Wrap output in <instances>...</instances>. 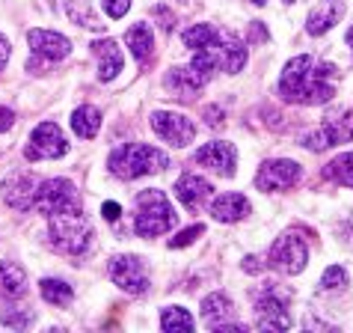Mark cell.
Here are the masks:
<instances>
[{"label": "cell", "instance_id": "20", "mask_svg": "<svg viewBox=\"0 0 353 333\" xmlns=\"http://www.w3.org/2000/svg\"><path fill=\"white\" fill-rule=\"evenodd\" d=\"M232 316H234V301L229 295H223V292H211V295L202 301V321L211 330H217L225 321H232Z\"/></svg>", "mask_w": 353, "mask_h": 333}, {"label": "cell", "instance_id": "7", "mask_svg": "<svg viewBox=\"0 0 353 333\" xmlns=\"http://www.w3.org/2000/svg\"><path fill=\"white\" fill-rule=\"evenodd\" d=\"M65 152H68V140L57 122H39L30 134V143L24 146L27 161H54L63 158Z\"/></svg>", "mask_w": 353, "mask_h": 333}, {"label": "cell", "instance_id": "19", "mask_svg": "<svg viewBox=\"0 0 353 333\" xmlns=\"http://www.w3.org/2000/svg\"><path fill=\"white\" fill-rule=\"evenodd\" d=\"M211 182L208 179H202V175H181L179 182H175V200H179L181 205H188V209H196L199 202H205L211 197Z\"/></svg>", "mask_w": 353, "mask_h": 333}, {"label": "cell", "instance_id": "40", "mask_svg": "<svg viewBox=\"0 0 353 333\" xmlns=\"http://www.w3.org/2000/svg\"><path fill=\"white\" fill-rule=\"evenodd\" d=\"M261 265H259V256H247L243 259V271H259Z\"/></svg>", "mask_w": 353, "mask_h": 333}, {"label": "cell", "instance_id": "18", "mask_svg": "<svg viewBox=\"0 0 353 333\" xmlns=\"http://www.w3.org/2000/svg\"><path fill=\"white\" fill-rule=\"evenodd\" d=\"M341 15H345V6H341V0H321L318 6H312V12L306 18L309 36H323L332 24H339Z\"/></svg>", "mask_w": 353, "mask_h": 333}, {"label": "cell", "instance_id": "32", "mask_svg": "<svg viewBox=\"0 0 353 333\" xmlns=\"http://www.w3.org/2000/svg\"><path fill=\"white\" fill-rule=\"evenodd\" d=\"M0 321H3L6 327H18V330H24V327H30V321H33V312H18V310H3V316H0Z\"/></svg>", "mask_w": 353, "mask_h": 333}, {"label": "cell", "instance_id": "13", "mask_svg": "<svg viewBox=\"0 0 353 333\" xmlns=\"http://www.w3.org/2000/svg\"><path fill=\"white\" fill-rule=\"evenodd\" d=\"M214 54H217V66L225 75H238L243 66H247V45L241 42L234 33H217L214 36Z\"/></svg>", "mask_w": 353, "mask_h": 333}, {"label": "cell", "instance_id": "24", "mask_svg": "<svg viewBox=\"0 0 353 333\" xmlns=\"http://www.w3.org/2000/svg\"><path fill=\"white\" fill-rule=\"evenodd\" d=\"M72 131L77 137H83V140H92V137L101 131V111L92 107V104L77 107V111L72 113Z\"/></svg>", "mask_w": 353, "mask_h": 333}, {"label": "cell", "instance_id": "35", "mask_svg": "<svg viewBox=\"0 0 353 333\" xmlns=\"http://www.w3.org/2000/svg\"><path fill=\"white\" fill-rule=\"evenodd\" d=\"M247 39H250V45L252 42H268V30H264V24L261 21H252L250 30H247Z\"/></svg>", "mask_w": 353, "mask_h": 333}, {"label": "cell", "instance_id": "17", "mask_svg": "<svg viewBox=\"0 0 353 333\" xmlns=\"http://www.w3.org/2000/svg\"><path fill=\"white\" fill-rule=\"evenodd\" d=\"M211 214H214V220H220V223H238L250 214V200L234 191L220 193V197H214V202H211Z\"/></svg>", "mask_w": 353, "mask_h": 333}, {"label": "cell", "instance_id": "1", "mask_svg": "<svg viewBox=\"0 0 353 333\" xmlns=\"http://www.w3.org/2000/svg\"><path fill=\"white\" fill-rule=\"evenodd\" d=\"M48 235H51V244L60 253H65V256H81L92 244V223L83 214L81 205H74V209H65V211L48 218Z\"/></svg>", "mask_w": 353, "mask_h": 333}, {"label": "cell", "instance_id": "3", "mask_svg": "<svg viewBox=\"0 0 353 333\" xmlns=\"http://www.w3.org/2000/svg\"><path fill=\"white\" fill-rule=\"evenodd\" d=\"M179 223V214L170 205L163 191H140L137 193V214H134V232L140 238H158L170 232Z\"/></svg>", "mask_w": 353, "mask_h": 333}, {"label": "cell", "instance_id": "10", "mask_svg": "<svg viewBox=\"0 0 353 333\" xmlns=\"http://www.w3.org/2000/svg\"><path fill=\"white\" fill-rule=\"evenodd\" d=\"M300 164L297 161H288V158H276V161H264L259 166V175H256V188L264 193H273V191H288L300 182Z\"/></svg>", "mask_w": 353, "mask_h": 333}, {"label": "cell", "instance_id": "25", "mask_svg": "<svg viewBox=\"0 0 353 333\" xmlns=\"http://www.w3.org/2000/svg\"><path fill=\"white\" fill-rule=\"evenodd\" d=\"M321 131L327 134L330 146H339V143H350L353 140V111H341V113H332L327 122L321 125Z\"/></svg>", "mask_w": 353, "mask_h": 333}, {"label": "cell", "instance_id": "28", "mask_svg": "<svg viewBox=\"0 0 353 333\" xmlns=\"http://www.w3.org/2000/svg\"><path fill=\"white\" fill-rule=\"evenodd\" d=\"M323 175L339 184H347V188H353V152H345L339 155V158H332L327 166H323Z\"/></svg>", "mask_w": 353, "mask_h": 333}, {"label": "cell", "instance_id": "12", "mask_svg": "<svg viewBox=\"0 0 353 333\" xmlns=\"http://www.w3.org/2000/svg\"><path fill=\"white\" fill-rule=\"evenodd\" d=\"M36 188H39V182L33 173L15 170L3 179V200H6V205H12L18 211H30L36 202Z\"/></svg>", "mask_w": 353, "mask_h": 333}, {"label": "cell", "instance_id": "21", "mask_svg": "<svg viewBox=\"0 0 353 333\" xmlns=\"http://www.w3.org/2000/svg\"><path fill=\"white\" fill-rule=\"evenodd\" d=\"M163 84H166V90L175 93V95H181V99H193V95L205 86L202 77L196 75L190 66H175V68H170Z\"/></svg>", "mask_w": 353, "mask_h": 333}, {"label": "cell", "instance_id": "15", "mask_svg": "<svg viewBox=\"0 0 353 333\" xmlns=\"http://www.w3.org/2000/svg\"><path fill=\"white\" fill-rule=\"evenodd\" d=\"M90 51L98 60V77H101V81H113V77L122 72L125 60H122L119 45H116L113 39H95V42L90 45Z\"/></svg>", "mask_w": 353, "mask_h": 333}, {"label": "cell", "instance_id": "8", "mask_svg": "<svg viewBox=\"0 0 353 333\" xmlns=\"http://www.w3.org/2000/svg\"><path fill=\"white\" fill-rule=\"evenodd\" d=\"M152 131L161 137L163 143L175 146V149H181V146L193 143L196 137V125L190 116L184 113H175V111H154L152 113Z\"/></svg>", "mask_w": 353, "mask_h": 333}, {"label": "cell", "instance_id": "36", "mask_svg": "<svg viewBox=\"0 0 353 333\" xmlns=\"http://www.w3.org/2000/svg\"><path fill=\"white\" fill-rule=\"evenodd\" d=\"M205 125H211V129H220L223 125V111L220 107H205Z\"/></svg>", "mask_w": 353, "mask_h": 333}, {"label": "cell", "instance_id": "37", "mask_svg": "<svg viewBox=\"0 0 353 333\" xmlns=\"http://www.w3.org/2000/svg\"><path fill=\"white\" fill-rule=\"evenodd\" d=\"M12 125H15V113L9 111V107L0 104V134L9 131V129H12Z\"/></svg>", "mask_w": 353, "mask_h": 333}, {"label": "cell", "instance_id": "9", "mask_svg": "<svg viewBox=\"0 0 353 333\" xmlns=\"http://www.w3.org/2000/svg\"><path fill=\"white\" fill-rule=\"evenodd\" d=\"M256 327L259 330H291L294 327L285 295H279L273 286L264 289L256 301Z\"/></svg>", "mask_w": 353, "mask_h": 333}, {"label": "cell", "instance_id": "42", "mask_svg": "<svg viewBox=\"0 0 353 333\" xmlns=\"http://www.w3.org/2000/svg\"><path fill=\"white\" fill-rule=\"evenodd\" d=\"M250 3H256V6H264V3H268V0H250Z\"/></svg>", "mask_w": 353, "mask_h": 333}, {"label": "cell", "instance_id": "31", "mask_svg": "<svg viewBox=\"0 0 353 333\" xmlns=\"http://www.w3.org/2000/svg\"><path fill=\"white\" fill-rule=\"evenodd\" d=\"M202 232H205L202 223H193V227L181 229V232H175V238H170V247H172V250H179V247H190V244H193L196 238H199Z\"/></svg>", "mask_w": 353, "mask_h": 333}, {"label": "cell", "instance_id": "2", "mask_svg": "<svg viewBox=\"0 0 353 333\" xmlns=\"http://www.w3.org/2000/svg\"><path fill=\"white\" fill-rule=\"evenodd\" d=\"M110 173L116 179H140V175H152V173H161L170 166V158H166V152L154 149L149 143H125L119 149H113L110 161Z\"/></svg>", "mask_w": 353, "mask_h": 333}, {"label": "cell", "instance_id": "23", "mask_svg": "<svg viewBox=\"0 0 353 333\" xmlns=\"http://www.w3.org/2000/svg\"><path fill=\"white\" fill-rule=\"evenodd\" d=\"M125 45L131 48L134 60L140 63H149V57L154 54V33L149 24H134L128 27V33H125Z\"/></svg>", "mask_w": 353, "mask_h": 333}, {"label": "cell", "instance_id": "30", "mask_svg": "<svg viewBox=\"0 0 353 333\" xmlns=\"http://www.w3.org/2000/svg\"><path fill=\"white\" fill-rule=\"evenodd\" d=\"M345 286H347V271L341 268V265H330L327 271H323V277H321V289L336 292V289H345Z\"/></svg>", "mask_w": 353, "mask_h": 333}, {"label": "cell", "instance_id": "6", "mask_svg": "<svg viewBox=\"0 0 353 333\" xmlns=\"http://www.w3.org/2000/svg\"><path fill=\"white\" fill-rule=\"evenodd\" d=\"M309 262V247L303 244V238H297L294 232H285L282 238H276V244L268 253V265L273 271L285 274V277H294V274H303Z\"/></svg>", "mask_w": 353, "mask_h": 333}, {"label": "cell", "instance_id": "39", "mask_svg": "<svg viewBox=\"0 0 353 333\" xmlns=\"http://www.w3.org/2000/svg\"><path fill=\"white\" fill-rule=\"evenodd\" d=\"M119 211H122L119 202H104V205H101V214H104L107 220H119Z\"/></svg>", "mask_w": 353, "mask_h": 333}, {"label": "cell", "instance_id": "11", "mask_svg": "<svg viewBox=\"0 0 353 333\" xmlns=\"http://www.w3.org/2000/svg\"><path fill=\"white\" fill-rule=\"evenodd\" d=\"M196 164H202L205 170H211L217 175L232 179V175L238 173V149L225 140H211L196 149Z\"/></svg>", "mask_w": 353, "mask_h": 333}, {"label": "cell", "instance_id": "38", "mask_svg": "<svg viewBox=\"0 0 353 333\" xmlns=\"http://www.w3.org/2000/svg\"><path fill=\"white\" fill-rule=\"evenodd\" d=\"M9 54H12V48H9L6 36L0 33V72H3V68H6V63H9Z\"/></svg>", "mask_w": 353, "mask_h": 333}, {"label": "cell", "instance_id": "4", "mask_svg": "<svg viewBox=\"0 0 353 333\" xmlns=\"http://www.w3.org/2000/svg\"><path fill=\"white\" fill-rule=\"evenodd\" d=\"M107 274H110L113 286H119L128 295H143L149 289V265H145L143 256H131V253H119L107 262Z\"/></svg>", "mask_w": 353, "mask_h": 333}, {"label": "cell", "instance_id": "34", "mask_svg": "<svg viewBox=\"0 0 353 333\" xmlns=\"http://www.w3.org/2000/svg\"><path fill=\"white\" fill-rule=\"evenodd\" d=\"M104 3V12L110 18H125V12L131 9V0H101Z\"/></svg>", "mask_w": 353, "mask_h": 333}, {"label": "cell", "instance_id": "5", "mask_svg": "<svg viewBox=\"0 0 353 333\" xmlns=\"http://www.w3.org/2000/svg\"><path fill=\"white\" fill-rule=\"evenodd\" d=\"M74 205H81V197H77V188L68 179H45V182H39L36 202H33V209L39 214L51 218V214L74 209Z\"/></svg>", "mask_w": 353, "mask_h": 333}, {"label": "cell", "instance_id": "33", "mask_svg": "<svg viewBox=\"0 0 353 333\" xmlns=\"http://www.w3.org/2000/svg\"><path fill=\"white\" fill-rule=\"evenodd\" d=\"M300 146H306L309 152H321V149H330V140L321 129H312V131H306L300 137Z\"/></svg>", "mask_w": 353, "mask_h": 333}, {"label": "cell", "instance_id": "41", "mask_svg": "<svg viewBox=\"0 0 353 333\" xmlns=\"http://www.w3.org/2000/svg\"><path fill=\"white\" fill-rule=\"evenodd\" d=\"M345 39H347V45H350V48H353V24H350V30H347V33H345Z\"/></svg>", "mask_w": 353, "mask_h": 333}, {"label": "cell", "instance_id": "16", "mask_svg": "<svg viewBox=\"0 0 353 333\" xmlns=\"http://www.w3.org/2000/svg\"><path fill=\"white\" fill-rule=\"evenodd\" d=\"M309 68H312V57L309 54H300V57H294V60L285 63V68H282V77H279V95L285 102L297 99V90L303 86V81H306Z\"/></svg>", "mask_w": 353, "mask_h": 333}, {"label": "cell", "instance_id": "43", "mask_svg": "<svg viewBox=\"0 0 353 333\" xmlns=\"http://www.w3.org/2000/svg\"><path fill=\"white\" fill-rule=\"evenodd\" d=\"M282 3H294V0H282Z\"/></svg>", "mask_w": 353, "mask_h": 333}, {"label": "cell", "instance_id": "14", "mask_svg": "<svg viewBox=\"0 0 353 333\" xmlns=\"http://www.w3.org/2000/svg\"><path fill=\"white\" fill-rule=\"evenodd\" d=\"M27 42H30V51L36 57H45V60H65L68 54H72V42L63 36V33H54V30H42V27H36V30L27 33Z\"/></svg>", "mask_w": 353, "mask_h": 333}, {"label": "cell", "instance_id": "22", "mask_svg": "<svg viewBox=\"0 0 353 333\" xmlns=\"http://www.w3.org/2000/svg\"><path fill=\"white\" fill-rule=\"evenodd\" d=\"M0 295L3 298H24L27 295V274L21 265H15V262H0Z\"/></svg>", "mask_w": 353, "mask_h": 333}, {"label": "cell", "instance_id": "29", "mask_svg": "<svg viewBox=\"0 0 353 333\" xmlns=\"http://www.w3.org/2000/svg\"><path fill=\"white\" fill-rule=\"evenodd\" d=\"M214 36H217V30H214L211 24H193L181 33V42H184V48H190V51H199V48L214 42Z\"/></svg>", "mask_w": 353, "mask_h": 333}, {"label": "cell", "instance_id": "27", "mask_svg": "<svg viewBox=\"0 0 353 333\" xmlns=\"http://www.w3.org/2000/svg\"><path fill=\"white\" fill-rule=\"evenodd\" d=\"M161 327L166 333H190L196 327V321L184 307H166L161 312Z\"/></svg>", "mask_w": 353, "mask_h": 333}, {"label": "cell", "instance_id": "26", "mask_svg": "<svg viewBox=\"0 0 353 333\" xmlns=\"http://www.w3.org/2000/svg\"><path fill=\"white\" fill-rule=\"evenodd\" d=\"M39 295H42L48 303H54V307H68V303L74 301L72 286H68L65 280H54V277L39 283Z\"/></svg>", "mask_w": 353, "mask_h": 333}]
</instances>
